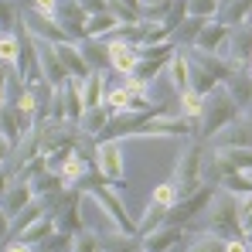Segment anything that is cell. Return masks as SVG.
I'll return each instance as SVG.
<instances>
[{
    "instance_id": "6da1fadb",
    "label": "cell",
    "mask_w": 252,
    "mask_h": 252,
    "mask_svg": "<svg viewBox=\"0 0 252 252\" xmlns=\"http://www.w3.org/2000/svg\"><path fill=\"white\" fill-rule=\"evenodd\" d=\"M205 157H208V143L201 136H191L188 147L177 154V164H174L177 198H191L205 188Z\"/></svg>"
},
{
    "instance_id": "7a4b0ae2",
    "label": "cell",
    "mask_w": 252,
    "mask_h": 252,
    "mask_svg": "<svg viewBox=\"0 0 252 252\" xmlns=\"http://www.w3.org/2000/svg\"><path fill=\"white\" fill-rule=\"evenodd\" d=\"M242 116V109L235 106V99L228 95V89L225 85H218L215 92L205 95V109H201V120H198V133L194 136H201L205 143H208L215 133H221L228 123H235Z\"/></svg>"
},
{
    "instance_id": "3957f363",
    "label": "cell",
    "mask_w": 252,
    "mask_h": 252,
    "mask_svg": "<svg viewBox=\"0 0 252 252\" xmlns=\"http://www.w3.org/2000/svg\"><path fill=\"white\" fill-rule=\"evenodd\" d=\"M205 232L218 235V239H242V218H239V198L215 188L208 201V225Z\"/></svg>"
},
{
    "instance_id": "277c9868",
    "label": "cell",
    "mask_w": 252,
    "mask_h": 252,
    "mask_svg": "<svg viewBox=\"0 0 252 252\" xmlns=\"http://www.w3.org/2000/svg\"><path fill=\"white\" fill-rule=\"evenodd\" d=\"M198 133V126H194V120H188V116H170V113H164V116H147L143 123L136 126L133 133H126V136H140V140H147V136H167V140H191Z\"/></svg>"
},
{
    "instance_id": "5b68a950",
    "label": "cell",
    "mask_w": 252,
    "mask_h": 252,
    "mask_svg": "<svg viewBox=\"0 0 252 252\" xmlns=\"http://www.w3.org/2000/svg\"><path fill=\"white\" fill-rule=\"evenodd\" d=\"M79 188H82V191H89V194H92V198L106 208V215H109V218H113V225H116V232H123V235H136V221L126 215L123 198H120V191H116L113 184H92V181L85 184V181H82Z\"/></svg>"
},
{
    "instance_id": "8992f818",
    "label": "cell",
    "mask_w": 252,
    "mask_h": 252,
    "mask_svg": "<svg viewBox=\"0 0 252 252\" xmlns=\"http://www.w3.org/2000/svg\"><path fill=\"white\" fill-rule=\"evenodd\" d=\"M55 208H51V218H55V225H58V232H82V211H79V205H82V188L79 184H72V188H65L55 201H51Z\"/></svg>"
},
{
    "instance_id": "52a82bcc",
    "label": "cell",
    "mask_w": 252,
    "mask_h": 252,
    "mask_svg": "<svg viewBox=\"0 0 252 252\" xmlns=\"http://www.w3.org/2000/svg\"><path fill=\"white\" fill-rule=\"evenodd\" d=\"M95 170L102 174V181L120 184L126 177V154H123V140L106 136L102 143H95Z\"/></svg>"
},
{
    "instance_id": "ba28073f",
    "label": "cell",
    "mask_w": 252,
    "mask_h": 252,
    "mask_svg": "<svg viewBox=\"0 0 252 252\" xmlns=\"http://www.w3.org/2000/svg\"><path fill=\"white\" fill-rule=\"evenodd\" d=\"M232 38H235V28H228V24H221V21H205L191 48H194L198 55H221V58H228Z\"/></svg>"
},
{
    "instance_id": "9c48e42d",
    "label": "cell",
    "mask_w": 252,
    "mask_h": 252,
    "mask_svg": "<svg viewBox=\"0 0 252 252\" xmlns=\"http://www.w3.org/2000/svg\"><path fill=\"white\" fill-rule=\"evenodd\" d=\"M31 44H34V55H38V68H41L44 82L51 85V89H62V85L68 82L72 75L65 72V65H62V58H58L55 44H51V41H41V38H31Z\"/></svg>"
},
{
    "instance_id": "30bf717a",
    "label": "cell",
    "mask_w": 252,
    "mask_h": 252,
    "mask_svg": "<svg viewBox=\"0 0 252 252\" xmlns=\"http://www.w3.org/2000/svg\"><path fill=\"white\" fill-rule=\"evenodd\" d=\"M89 7L82 0H58V10H55V21L65 28V34L72 41H85V21H89Z\"/></svg>"
},
{
    "instance_id": "8fae6325",
    "label": "cell",
    "mask_w": 252,
    "mask_h": 252,
    "mask_svg": "<svg viewBox=\"0 0 252 252\" xmlns=\"http://www.w3.org/2000/svg\"><path fill=\"white\" fill-rule=\"evenodd\" d=\"M34 116L31 113H24V109H17V106H3L0 109V136L10 143V147H17L31 129H34Z\"/></svg>"
},
{
    "instance_id": "7c38bea8",
    "label": "cell",
    "mask_w": 252,
    "mask_h": 252,
    "mask_svg": "<svg viewBox=\"0 0 252 252\" xmlns=\"http://www.w3.org/2000/svg\"><path fill=\"white\" fill-rule=\"evenodd\" d=\"M170 58H174V44H160V48H150V51H140V62H136V79L140 82H154L160 72H167Z\"/></svg>"
},
{
    "instance_id": "4fadbf2b",
    "label": "cell",
    "mask_w": 252,
    "mask_h": 252,
    "mask_svg": "<svg viewBox=\"0 0 252 252\" xmlns=\"http://www.w3.org/2000/svg\"><path fill=\"white\" fill-rule=\"evenodd\" d=\"M208 147H235V150H252V120L242 113L235 123H228L221 133H215Z\"/></svg>"
},
{
    "instance_id": "5bb4252c",
    "label": "cell",
    "mask_w": 252,
    "mask_h": 252,
    "mask_svg": "<svg viewBox=\"0 0 252 252\" xmlns=\"http://www.w3.org/2000/svg\"><path fill=\"white\" fill-rule=\"evenodd\" d=\"M21 28H24L31 38H41V41H51V44L72 41V38L65 34V28H62L55 17H44V14H28V17H21Z\"/></svg>"
},
{
    "instance_id": "9a60e30c",
    "label": "cell",
    "mask_w": 252,
    "mask_h": 252,
    "mask_svg": "<svg viewBox=\"0 0 252 252\" xmlns=\"http://www.w3.org/2000/svg\"><path fill=\"white\" fill-rule=\"evenodd\" d=\"M211 191H215V184H205L198 194H191V198H181L174 208L167 211V221L164 225H188L194 215L201 208H208V201H211Z\"/></svg>"
},
{
    "instance_id": "2e32d148",
    "label": "cell",
    "mask_w": 252,
    "mask_h": 252,
    "mask_svg": "<svg viewBox=\"0 0 252 252\" xmlns=\"http://www.w3.org/2000/svg\"><path fill=\"white\" fill-rule=\"evenodd\" d=\"M106 48H109V68H116L123 79L136 72V62H140V48L136 44H126L120 38H106Z\"/></svg>"
},
{
    "instance_id": "e0dca14e",
    "label": "cell",
    "mask_w": 252,
    "mask_h": 252,
    "mask_svg": "<svg viewBox=\"0 0 252 252\" xmlns=\"http://www.w3.org/2000/svg\"><path fill=\"white\" fill-rule=\"evenodd\" d=\"M181 235H188V225H160V228L140 235V246L147 252H170L181 242Z\"/></svg>"
},
{
    "instance_id": "ac0fdd59",
    "label": "cell",
    "mask_w": 252,
    "mask_h": 252,
    "mask_svg": "<svg viewBox=\"0 0 252 252\" xmlns=\"http://www.w3.org/2000/svg\"><path fill=\"white\" fill-rule=\"evenodd\" d=\"M55 51H58L62 65H65V72H68L72 79H79V82L89 79V72H92V68H89V62H85L79 41H62V44H55Z\"/></svg>"
},
{
    "instance_id": "d6986e66",
    "label": "cell",
    "mask_w": 252,
    "mask_h": 252,
    "mask_svg": "<svg viewBox=\"0 0 252 252\" xmlns=\"http://www.w3.org/2000/svg\"><path fill=\"white\" fill-rule=\"evenodd\" d=\"M89 164H92V160H89V157H82V150L75 147V150L62 154V167L55 170V174H58V177H62L68 188H72V184H82V181H85V174H89Z\"/></svg>"
},
{
    "instance_id": "ffe728a7",
    "label": "cell",
    "mask_w": 252,
    "mask_h": 252,
    "mask_svg": "<svg viewBox=\"0 0 252 252\" xmlns=\"http://www.w3.org/2000/svg\"><path fill=\"white\" fill-rule=\"evenodd\" d=\"M221 85L228 89V95L235 99V106L246 113V109H249V102H252V72H249V68H235V72H232Z\"/></svg>"
},
{
    "instance_id": "44dd1931",
    "label": "cell",
    "mask_w": 252,
    "mask_h": 252,
    "mask_svg": "<svg viewBox=\"0 0 252 252\" xmlns=\"http://www.w3.org/2000/svg\"><path fill=\"white\" fill-rule=\"evenodd\" d=\"M34 201V188H31V181L28 177H14V184L7 188V194H3V208L10 211V215H17L21 208H28Z\"/></svg>"
},
{
    "instance_id": "7402d4cb",
    "label": "cell",
    "mask_w": 252,
    "mask_h": 252,
    "mask_svg": "<svg viewBox=\"0 0 252 252\" xmlns=\"http://www.w3.org/2000/svg\"><path fill=\"white\" fill-rule=\"evenodd\" d=\"M218 14H221V24L246 28L252 21V0H221L218 3Z\"/></svg>"
},
{
    "instance_id": "603a6c76",
    "label": "cell",
    "mask_w": 252,
    "mask_h": 252,
    "mask_svg": "<svg viewBox=\"0 0 252 252\" xmlns=\"http://www.w3.org/2000/svg\"><path fill=\"white\" fill-rule=\"evenodd\" d=\"M116 31H120V17H113L109 10H99L85 21V38H92V41H106Z\"/></svg>"
},
{
    "instance_id": "cb8c5ba5",
    "label": "cell",
    "mask_w": 252,
    "mask_h": 252,
    "mask_svg": "<svg viewBox=\"0 0 252 252\" xmlns=\"http://www.w3.org/2000/svg\"><path fill=\"white\" fill-rule=\"evenodd\" d=\"M82 102L85 109L106 106V72H89V79L82 82Z\"/></svg>"
},
{
    "instance_id": "d4e9b609",
    "label": "cell",
    "mask_w": 252,
    "mask_h": 252,
    "mask_svg": "<svg viewBox=\"0 0 252 252\" xmlns=\"http://www.w3.org/2000/svg\"><path fill=\"white\" fill-rule=\"evenodd\" d=\"M62 99H65V120H82L85 113V102H82V82L79 79H68L62 85Z\"/></svg>"
},
{
    "instance_id": "484cf974",
    "label": "cell",
    "mask_w": 252,
    "mask_h": 252,
    "mask_svg": "<svg viewBox=\"0 0 252 252\" xmlns=\"http://www.w3.org/2000/svg\"><path fill=\"white\" fill-rule=\"evenodd\" d=\"M109 120H113V113H109V106H99V109H85L82 120H79V126H82L85 136H99V133H106V126H109Z\"/></svg>"
},
{
    "instance_id": "4316f807",
    "label": "cell",
    "mask_w": 252,
    "mask_h": 252,
    "mask_svg": "<svg viewBox=\"0 0 252 252\" xmlns=\"http://www.w3.org/2000/svg\"><path fill=\"white\" fill-rule=\"evenodd\" d=\"M167 72H170V85H174V92L191 89V62H188V55H184V51H174Z\"/></svg>"
},
{
    "instance_id": "83f0119b",
    "label": "cell",
    "mask_w": 252,
    "mask_h": 252,
    "mask_svg": "<svg viewBox=\"0 0 252 252\" xmlns=\"http://www.w3.org/2000/svg\"><path fill=\"white\" fill-rule=\"evenodd\" d=\"M79 48H82V55H85V62H89L92 72H106L109 68V48H106V41L85 38V41H79Z\"/></svg>"
},
{
    "instance_id": "f1b7e54d",
    "label": "cell",
    "mask_w": 252,
    "mask_h": 252,
    "mask_svg": "<svg viewBox=\"0 0 252 252\" xmlns=\"http://www.w3.org/2000/svg\"><path fill=\"white\" fill-rule=\"evenodd\" d=\"M51 232H58V225H55V218H51V211H48L44 218H38V221H34V225H28L17 239H21V242H28V246H41Z\"/></svg>"
},
{
    "instance_id": "f546056e",
    "label": "cell",
    "mask_w": 252,
    "mask_h": 252,
    "mask_svg": "<svg viewBox=\"0 0 252 252\" xmlns=\"http://www.w3.org/2000/svg\"><path fill=\"white\" fill-rule=\"evenodd\" d=\"M44 215H48V205H44L41 198H34L28 208H21L17 215H14V235H21L28 225H34V221H38V218H44Z\"/></svg>"
},
{
    "instance_id": "4dcf8cb0",
    "label": "cell",
    "mask_w": 252,
    "mask_h": 252,
    "mask_svg": "<svg viewBox=\"0 0 252 252\" xmlns=\"http://www.w3.org/2000/svg\"><path fill=\"white\" fill-rule=\"evenodd\" d=\"M167 211L164 205H157V201H150L147 211H143V218L136 221V235H147V232H154V228H160L164 221H167Z\"/></svg>"
},
{
    "instance_id": "1f68e13d",
    "label": "cell",
    "mask_w": 252,
    "mask_h": 252,
    "mask_svg": "<svg viewBox=\"0 0 252 252\" xmlns=\"http://www.w3.org/2000/svg\"><path fill=\"white\" fill-rule=\"evenodd\" d=\"M72 252H106V239L95 235V232H89V228H82V232L72 235Z\"/></svg>"
},
{
    "instance_id": "d6a6232c",
    "label": "cell",
    "mask_w": 252,
    "mask_h": 252,
    "mask_svg": "<svg viewBox=\"0 0 252 252\" xmlns=\"http://www.w3.org/2000/svg\"><path fill=\"white\" fill-rule=\"evenodd\" d=\"M201 109H205V95L194 92V89H184V92H181V116L201 120Z\"/></svg>"
},
{
    "instance_id": "836d02e7",
    "label": "cell",
    "mask_w": 252,
    "mask_h": 252,
    "mask_svg": "<svg viewBox=\"0 0 252 252\" xmlns=\"http://www.w3.org/2000/svg\"><path fill=\"white\" fill-rule=\"evenodd\" d=\"M218 79H215V75H211L208 68H205V65H198V68H191V89H194V92H201V95H208V92H215V89H218Z\"/></svg>"
},
{
    "instance_id": "e575fe53",
    "label": "cell",
    "mask_w": 252,
    "mask_h": 252,
    "mask_svg": "<svg viewBox=\"0 0 252 252\" xmlns=\"http://www.w3.org/2000/svg\"><path fill=\"white\" fill-rule=\"evenodd\" d=\"M38 252H72V232H51L38 246Z\"/></svg>"
},
{
    "instance_id": "d590c367",
    "label": "cell",
    "mask_w": 252,
    "mask_h": 252,
    "mask_svg": "<svg viewBox=\"0 0 252 252\" xmlns=\"http://www.w3.org/2000/svg\"><path fill=\"white\" fill-rule=\"evenodd\" d=\"M21 44L14 34H0V62L3 65H17V58H21Z\"/></svg>"
},
{
    "instance_id": "8d00e7d4",
    "label": "cell",
    "mask_w": 252,
    "mask_h": 252,
    "mask_svg": "<svg viewBox=\"0 0 252 252\" xmlns=\"http://www.w3.org/2000/svg\"><path fill=\"white\" fill-rule=\"evenodd\" d=\"M150 201H157V205H164V208H174L181 198H177V184L174 181H164V184H157L154 188V194H150Z\"/></svg>"
},
{
    "instance_id": "74e56055",
    "label": "cell",
    "mask_w": 252,
    "mask_h": 252,
    "mask_svg": "<svg viewBox=\"0 0 252 252\" xmlns=\"http://www.w3.org/2000/svg\"><path fill=\"white\" fill-rule=\"evenodd\" d=\"M188 17H198V21L218 17V0H188Z\"/></svg>"
},
{
    "instance_id": "f35d334b",
    "label": "cell",
    "mask_w": 252,
    "mask_h": 252,
    "mask_svg": "<svg viewBox=\"0 0 252 252\" xmlns=\"http://www.w3.org/2000/svg\"><path fill=\"white\" fill-rule=\"evenodd\" d=\"M188 252H225V239H218V235L205 232V235H198V239L188 246Z\"/></svg>"
},
{
    "instance_id": "ab89813d",
    "label": "cell",
    "mask_w": 252,
    "mask_h": 252,
    "mask_svg": "<svg viewBox=\"0 0 252 252\" xmlns=\"http://www.w3.org/2000/svg\"><path fill=\"white\" fill-rule=\"evenodd\" d=\"M201 24H205V21H198V17H188V21H181V24H177V31H174V38H177L181 44H194L198 31H201Z\"/></svg>"
},
{
    "instance_id": "60d3db41",
    "label": "cell",
    "mask_w": 252,
    "mask_h": 252,
    "mask_svg": "<svg viewBox=\"0 0 252 252\" xmlns=\"http://www.w3.org/2000/svg\"><path fill=\"white\" fill-rule=\"evenodd\" d=\"M21 21V10L14 0H0V24H17Z\"/></svg>"
},
{
    "instance_id": "b9f144b4",
    "label": "cell",
    "mask_w": 252,
    "mask_h": 252,
    "mask_svg": "<svg viewBox=\"0 0 252 252\" xmlns=\"http://www.w3.org/2000/svg\"><path fill=\"white\" fill-rule=\"evenodd\" d=\"M239 218H242V235H246V228H252V194L239 198Z\"/></svg>"
},
{
    "instance_id": "7bdbcfd3",
    "label": "cell",
    "mask_w": 252,
    "mask_h": 252,
    "mask_svg": "<svg viewBox=\"0 0 252 252\" xmlns=\"http://www.w3.org/2000/svg\"><path fill=\"white\" fill-rule=\"evenodd\" d=\"M10 235H14V215L0 205V242H7Z\"/></svg>"
},
{
    "instance_id": "ee69618b",
    "label": "cell",
    "mask_w": 252,
    "mask_h": 252,
    "mask_svg": "<svg viewBox=\"0 0 252 252\" xmlns=\"http://www.w3.org/2000/svg\"><path fill=\"white\" fill-rule=\"evenodd\" d=\"M7 68H10V65H3V62H0V109H3V106H10V102H7V89H10V82H14V75H10Z\"/></svg>"
},
{
    "instance_id": "f6af8a7d",
    "label": "cell",
    "mask_w": 252,
    "mask_h": 252,
    "mask_svg": "<svg viewBox=\"0 0 252 252\" xmlns=\"http://www.w3.org/2000/svg\"><path fill=\"white\" fill-rule=\"evenodd\" d=\"M34 3V14H44V17H55L58 10V0H31Z\"/></svg>"
},
{
    "instance_id": "bcb514c9",
    "label": "cell",
    "mask_w": 252,
    "mask_h": 252,
    "mask_svg": "<svg viewBox=\"0 0 252 252\" xmlns=\"http://www.w3.org/2000/svg\"><path fill=\"white\" fill-rule=\"evenodd\" d=\"M14 177H17V170H7V167H0V198L7 194V188L14 184Z\"/></svg>"
},
{
    "instance_id": "7dc6e473",
    "label": "cell",
    "mask_w": 252,
    "mask_h": 252,
    "mask_svg": "<svg viewBox=\"0 0 252 252\" xmlns=\"http://www.w3.org/2000/svg\"><path fill=\"white\" fill-rule=\"evenodd\" d=\"M225 252H249L246 239H225Z\"/></svg>"
},
{
    "instance_id": "c3c4849f",
    "label": "cell",
    "mask_w": 252,
    "mask_h": 252,
    "mask_svg": "<svg viewBox=\"0 0 252 252\" xmlns=\"http://www.w3.org/2000/svg\"><path fill=\"white\" fill-rule=\"evenodd\" d=\"M3 252H34V246H28V242L17 239V242H7V249H3Z\"/></svg>"
},
{
    "instance_id": "681fc988",
    "label": "cell",
    "mask_w": 252,
    "mask_h": 252,
    "mask_svg": "<svg viewBox=\"0 0 252 252\" xmlns=\"http://www.w3.org/2000/svg\"><path fill=\"white\" fill-rule=\"evenodd\" d=\"M7 157H10V143L0 136V167H3V160H7Z\"/></svg>"
},
{
    "instance_id": "f907efd6",
    "label": "cell",
    "mask_w": 252,
    "mask_h": 252,
    "mask_svg": "<svg viewBox=\"0 0 252 252\" xmlns=\"http://www.w3.org/2000/svg\"><path fill=\"white\" fill-rule=\"evenodd\" d=\"M242 239H246V242L252 246V228H246V235H242Z\"/></svg>"
},
{
    "instance_id": "816d5d0a",
    "label": "cell",
    "mask_w": 252,
    "mask_h": 252,
    "mask_svg": "<svg viewBox=\"0 0 252 252\" xmlns=\"http://www.w3.org/2000/svg\"><path fill=\"white\" fill-rule=\"evenodd\" d=\"M246 116H249V120H252V102H249V109H246Z\"/></svg>"
},
{
    "instance_id": "f5cc1de1",
    "label": "cell",
    "mask_w": 252,
    "mask_h": 252,
    "mask_svg": "<svg viewBox=\"0 0 252 252\" xmlns=\"http://www.w3.org/2000/svg\"><path fill=\"white\" fill-rule=\"evenodd\" d=\"M133 252H147V249H143V246H140V249H133Z\"/></svg>"
},
{
    "instance_id": "db71d44e",
    "label": "cell",
    "mask_w": 252,
    "mask_h": 252,
    "mask_svg": "<svg viewBox=\"0 0 252 252\" xmlns=\"http://www.w3.org/2000/svg\"><path fill=\"white\" fill-rule=\"evenodd\" d=\"M246 68H249V72H252V58H249V65H246Z\"/></svg>"
},
{
    "instance_id": "11a10c76",
    "label": "cell",
    "mask_w": 252,
    "mask_h": 252,
    "mask_svg": "<svg viewBox=\"0 0 252 252\" xmlns=\"http://www.w3.org/2000/svg\"><path fill=\"white\" fill-rule=\"evenodd\" d=\"M249 28H252V21H249Z\"/></svg>"
},
{
    "instance_id": "9f6ffc18",
    "label": "cell",
    "mask_w": 252,
    "mask_h": 252,
    "mask_svg": "<svg viewBox=\"0 0 252 252\" xmlns=\"http://www.w3.org/2000/svg\"><path fill=\"white\" fill-rule=\"evenodd\" d=\"M249 252H252V246H249Z\"/></svg>"
},
{
    "instance_id": "6f0895ef",
    "label": "cell",
    "mask_w": 252,
    "mask_h": 252,
    "mask_svg": "<svg viewBox=\"0 0 252 252\" xmlns=\"http://www.w3.org/2000/svg\"><path fill=\"white\" fill-rule=\"evenodd\" d=\"M218 3H221V0H218Z\"/></svg>"
}]
</instances>
